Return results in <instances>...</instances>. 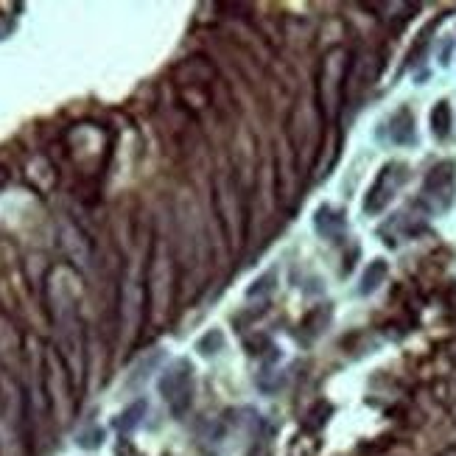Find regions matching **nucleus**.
<instances>
[{"label":"nucleus","mask_w":456,"mask_h":456,"mask_svg":"<svg viewBox=\"0 0 456 456\" xmlns=\"http://www.w3.org/2000/svg\"><path fill=\"white\" fill-rule=\"evenodd\" d=\"M160 389H163V395L174 403L180 395H185L188 392V364L182 361V364H177L163 381H160Z\"/></svg>","instance_id":"obj_1"},{"label":"nucleus","mask_w":456,"mask_h":456,"mask_svg":"<svg viewBox=\"0 0 456 456\" xmlns=\"http://www.w3.org/2000/svg\"><path fill=\"white\" fill-rule=\"evenodd\" d=\"M378 274H384V263H375V271H373V269L367 271V277H364V291H370V288H375V286H378V283H375V277H378Z\"/></svg>","instance_id":"obj_2"}]
</instances>
